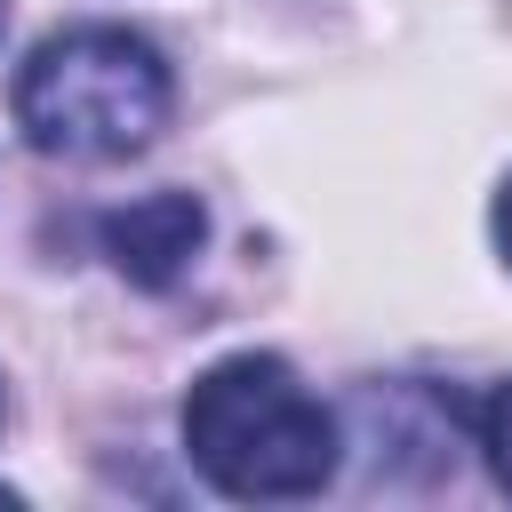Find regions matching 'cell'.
Listing matches in <instances>:
<instances>
[{"label": "cell", "mask_w": 512, "mask_h": 512, "mask_svg": "<svg viewBox=\"0 0 512 512\" xmlns=\"http://www.w3.org/2000/svg\"><path fill=\"white\" fill-rule=\"evenodd\" d=\"M184 456L232 504H304L336 480L344 432L288 360L232 352L184 392Z\"/></svg>", "instance_id": "obj_1"}, {"label": "cell", "mask_w": 512, "mask_h": 512, "mask_svg": "<svg viewBox=\"0 0 512 512\" xmlns=\"http://www.w3.org/2000/svg\"><path fill=\"white\" fill-rule=\"evenodd\" d=\"M176 104L168 56L128 24L48 32L16 72V128L48 160H128Z\"/></svg>", "instance_id": "obj_2"}, {"label": "cell", "mask_w": 512, "mask_h": 512, "mask_svg": "<svg viewBox=\"0 0 512 512\" xmlns=\"http://www.w3.org/2000/svg\"><path fill=\"white\" fill-rule=\"evenodd\" d=\"M96 240H104V256L120 264V280H136V288H176V280L192 272L200 240H208V208H200L192 192H144V200H128V208H112V216L96 224Z\"/></svg>", "instance_id": "obj_3"}, {"label": "cell", "mask_w": 512, "mask_h": 512, "mask_svg": "<svg viewBox=\"0 0 512 512\" xmlns=\"http://www.w3.org/2000/svg\"><path fill=\"white\" fill-rule=\"evenodd\" d=\"M472 448L488 456L496 488L512 496V376H504V384H488V392L472 400Z\"/></svg>", "instance_id": "obj_4"}, {"label": "cell", "mask_w": 512, "mask_h": 512, "mask_svg": "<svg viewBox=\"0 0 512 512\" xmlns=\"http://www.w3.org/2000/svg\"><path fill=\"white\" fill-rule=\"evenodd\" d=\"M488 232H496V256L512 264V176L496 184V208H488Z\"/></svg>", "instance_id": "obj_5"}, {"label": "cell", "mask_w": 512, "mask_h": 512, "mask_svg": "<svg viewBox=\"0 0 512 512\" xmlns=\"http://www.w3.org/2000/svg\"><path fill=\"white\" fill-rule=\"evenodd\" d=\"M0 32H8V0H0Z\"/></svg>", "instance_id": "obj_6"}]
</instances>
